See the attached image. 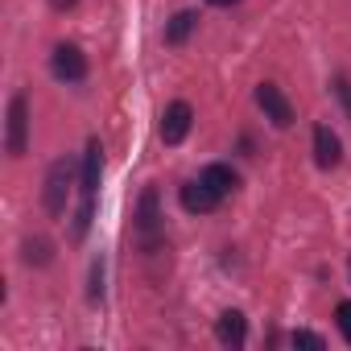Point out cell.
Here are the masks:
<instances>
[{
  "mask_svg": "<svg viewBox=\"0 0 351 351\" xmlns=\"http://www.w3.org/2000/svg\"><path fill=\"white\" fill-rule=\"evenodd\" d=\"M71 182H75V161L71 157H58V161H50V169H46V195H42V203H46V211L58 219V215H66V195H71Z\"/></svg>",
  "mask_w": 351,
  "mask_h": 351,
  "instance_id": "6da1fadb",
  "label": "cell"
},
{
  "mask_svg": "<svg viewBox=\"0 0 351 351\" xmlns=\"http://www.w3.org/2000/svg\"><path fill=\"white\" fill-rule=\"evenodd\" d=\"M50 75L58 83H83L87 79V54L75 42H58L54 54H50Z\"/></svg>",
  "mask_w": 351,
  "mask_h": 351,
  "instance_id": "7a4b0ae2",
  "label": "cell"
},
{
  "mask_svg": "<svg viewBox=\"0 0 351 351\" xmlns=\"http://www.w3.org/2000/svg\"><path fill=\"white\" fill-rule=\"evenodd\" d=\"M5 149L9 157H21L29 149V99L17 91L9 99V132H5Z\"/></svg>",
  "mask_w": 351,
  "mask_h": 351,
  "instance_id": "3957f363",
  "label": "cell"
},
{
  "mask_svg": "<svg viewBox=\"0 0 351 351\" xmlns=\"http://www.w3.org/2000/svg\"><path fill=\"white\" fill-rule=\"evenodd\" d=\"M99 178H104V145H99V136H91L87 153H83V165H79V195L95 199L99 195Z\"/></svg>",
  "mask_w": 351,
  "mask_h": 351,
  "instance_id": "277c9868",
  "label": "cell"
},
{
  "mask_svg": "<svg viewBox=\"0 0 351 351\" xmlns=\"http://www.w3.org/2000/svg\"><path fill=\"white\" fill-rule=\"evenodd\" d=\"M256 104H261L265 120H273L277 128H289V124H293V104L285 99V91H281L277 83H261V87H256Z\"/></svg>",
  "mask_w": 351,
  "mask_h": 351,
  "instance_id": "5b68a950",
  "label": "cell"
},
{
  "mask_svg": "<svg viewBox=\"0 0 351 351\" xmlns=\"http://www.w3.org/2000/svg\"><path fill=\"white\" fill-rule=\"evenodd\" d=\"M191 124H195L191 104H186V99H173V104L165 108V116H161V141H165V145H182L186 132H191Z\"/></svg>",
  "mask_w": 351,
  "mask_h": 351,
  "instance_id": "8992f818",
  "label": "cell"
},
{
  "mask_svg": "<svg viewBox=\"0 0 351 351\" xmlns=\"http://www.w3.org/2000/svg\"><path fill=\"white\" fill-rule=\"evenodd\" d=\"M178 203H182V211H191V215H211L223 199H219L203 178H199V182H186V186L178 191Z\"/></svg>",
  "mask_w": 351,
  "mask_h": 351,
  "instance_id": "52a82bcc",
  "label": "cell"
},
{
  "mask_svg": "<svg viewBox=\"0 0 351 351\" xmlns=\"http://www.w3.org/2000/svg\"><path fill=\"white\" fill-rule=\"evenodd\" d=\"M136 232L145 240V248H157V232H161V215H157V191L149 186L141 195V207H136Z\"/></svg>",
  "mask_w": 351,
  "mask_h": 351,
  "instance_id": "ba28073f",
  "label": "cell"
},
{
  "mask_svg": "<svg viewBox=\"0 0 351 351\" xmlns=\"http://www.w3.org/2000/svg\"><path fill=\"white\" fill-rule=\"evenodd\" d=\"M314 161H318V169H335V165L343 161V141H339L326 124L314 128Z\"/></svg>",
  "mask_w": 351,
  "mask_h": 351,
  "instance_id": "9c48e42d",
  "label": "cell"
},
{
  "mask_svg": "<svg viewBox=\"0 0 351 351\" xmlns=\"http://www.w3.org/2000/svg\"><path fill=\"white\" fill-rule=\"evenodd\" d=\"M215 339H219L223 347H244V343H248V318H244L240 310H223L219 322H215Z\"/></svg>",
  "mask_w": 351,
  "mask_h": 351,
  "instance_id": "30bf717a",
  "label": "cell"
},
{
  "mask_svg": "<svg viewBox=\"0 0 351 351\" xmlns=\"http://www.w3.org/2000/svg\"><path fill=\"white\" fill-rule=\"evenodd\" d=\"M199 178H203L219 199H228V195H236V191H240V173H236L232 165H223V161H211V165L199 173Z\"/></svg>",
  "mask_w": 351,
  "mask_h": 351,
  "instance_id": "8fae6325",
  "label": "cell"
},
{
  "mask_svg": "<svg viewBox=\"0 0 351 351\" xmlns=\"http://www.w3.org/2000/svg\"><path fill=\"white\" fill-rule=\"evenodd\" d=\"M195 25H199V13H191V9L173 13V17H169V25H165V42H169V46H182V42L195 34Z\"/></svg>",
  "mask_w": 351,
  "mask_h": 351,
  "instance_id": "7c38bea8",
  "label": "cell"
},
{
  "mask_svg": "<svg viewBox=\"0 0 351 351\" xmlns=\"http://www.w3.org/2000/svg\"><path fill=\"white\" fill-rule=\"evenodd\" d=\"M21 261L34 265V269H42V265L54 261V244H50L46 236H25V244H21Z\"/></svg>",
  "mask_w": 351,
  "mask_h": 351,
  "instance_id": "4fadbf2b",
  "label": "cell"
},
{
  "mask_svg": "<svg viewBox=\"0 0 351 351\" xmlns=\"http://www.w3.org/2000/svg\"><path fill=\"white\" fill-rule=\"evenodd\" d=\"M335 322H339V335H343L347 347H351V302H339V306H335Z\"/></svg>",
  "mask_w": 351,
  "mask_h": 351,
  "instance_id": "5bb4252c",
  "label": "cell"
},
{
  "mask_svg": "<svg viewBox=\"0 0 351 351\" xmlns=\"http://www.w3.org/2000/svg\"><path fill=\"white\" fill-rule=\"evenodd\" d=\"M87 298H91V302H99V298H104V256L91 265V289H87Z\"/></svg>",
  "mask_w": 351,
  "mask_h": 351,
  "instance_id": "9a60e30c",
  "label": "cell"
},
{
  "mask_svg": "<svg viewBox=\"0 0 351 351\" xmlns=\"http://www.w3.org/2000/svg\"><path fill=\"white\" fill-rule=\"evenodd\" d=\"M289 343H293V347H314V351H322V347H326V343H322V335H314V330H293V335H289Z\"/></svg>",
  "mask_w": 351,
  "mask_h": 351,
  "instance_id": "2e32d148",
  "label": "cell"
},
{
  "mask_svg": "<svg viewBox=\"0 0 351 351\" xmlns=\"http://www.w3.org/2000/svg\"><path fill=\"white\" fill-rule=\"evenodd\" d=\"M335 95H339V104H343V112H347V120H351V79H347V75L335 79Z\"/></svg>",
  "mask_w": 351,
  "mask_h": 351,
  "instance_id": "e0dca14e",
  "label": "cell"
},
{
  "mask_svg": "<svg viewBox=\"0 0 351 351\" xmlns=\"http://www.w3.org/2000/svg\"><path fill=\"white\" fill-rule=\"evenodd\" d=\"M75 5H79V0H50L54 13H66V9H75Z\"/></svg>",
  "mask_w": 351,
  "mask_h": 351,
  "instance_id": "ac0fdd59",
  "label": "cell"
},
{
  "mask_svg": "<svg viewBox=\"0 0 351 351\" xmlns=\"http://www.w3.org/2000/svg\"><path fill=\"white\" fill-rule=\"evenodd\" d=\"M211 9H232V5H240V0H207Z\"/></svg>",
  "mask_w": 351,
  "mask_h": 351,
  "instance_id": "d6986e66",
  "label": "cell"
},
{
  "mask_svg": "<svg viewBox=\"0 0 351 351\" xmlns=\"http://www.w3.org/2000/svg\"><path fill=\"white\" fill-rule=\"evenodd\" d=\"M347 269H351V261H347Z\"/></svg>",
  "mask_w": 351,
  "mask_h": 351,
  "instance_id": "ffe728a7",
  "label": "cell"
}]
</instances>
